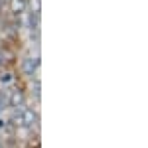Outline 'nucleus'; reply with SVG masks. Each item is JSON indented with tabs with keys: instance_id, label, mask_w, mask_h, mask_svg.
I'll list each match as a JSON object with an SVG mask.
<instances>
[{
	"instance_id": "obj_1",
	"label": "nucleus",
	"mask_w": 148,
	"mask_h": 148,
	"mask_svg": "<svg viewBox=\"0 0 148 148\" xmlns=\"http://www.w3.org/2000/svg\"><path fill=\"white\" fill-rule=\"evenodd\" d=\"M20 114H22V128H28L30 132L32 130H38V126H40V113L32 109V107H22L20 109Z\"/></svg>"
},
{
	"instance_id": "obj_2",
	"label": "nucleus",
	"mask_w": 148,
	"mask_h": 148,
	"mask_svg": "<svg viewBox=\"0 0 148 148\" xmlns=\"http://www.w3.org/2000/svg\"><path fill=\"white\" fill-rule=\"evenodd\" d=\"M26 101H28V95L22 87H14L12 91H8V107L10 109H22V107H26Z\"/></svg>"
},
{
	"instance_id": "obj_3",
	"label": "nucleus",
	"mask_w": 148,
	"mask_h": 148,
	"mask_svg": "<svg viewBox=\"0 0 148 148\" xmlns=\"http://www.w3.org/2000/svg\"><path fill=\"white\" fill-rule=\"evenodd\" d=\"M38 65H40V59H38V57H26V59L22 61V71H24V75L34 77L36 71H38Z\"/></svg>"
},
{
	"instance_id": "obj_4",
	"label": "nucleus",
	"mask_w": 148,
	"mask_h": 148,
	"mask_svg": "<svg viewBox=\"0 0 148 148\" xmlns=\"http://www.w3.org/2000/svg\"><path fill=\"white\" fill-rule=\"evenodd\" d=\"M10 6L14 14H22V12H26V0H12Z\"/></svg>"
},
{
	"instance_id": "obj_5",
	"label": "nucleus",
	"mask_w": 148,
	"mask_h": 148,
	"mask_svg": "<svg viewBox=\"0 0 148 148\" xmlns=\"http://www.w3.org/2000/svg\"><path fill=\"white\" fill-rule=\"evenodd\" d=\"M8 91H0V114L4 111H8Z\"/></svg>"
},
{
	"instance_id": "obj_6",
	"label": "nucleus",
	"mask_w": 148,
	"mask_h": 148,
	"mask_svg": "<svg viewBox=\"0 0 148 148\" xmlns=\"http://www.w3.org/2000/svg\"><path fill=\"white\" fill-rule=\"evenodd\" d=\"M32 89H34V97H36V101H40V81L36 79V83H34V87H32Z\"/></svg>"
},
{
	"instance_id": "obj_7",
	"label": "nucleus",
	"mask_w": 148,
	"mask_h": 148,
	"mask_svg": "<svg viewBox=\"0 0 148 148\" xmlns=\"http://www.w3.org/2000/svg\"><path fill=\"white\" fill-rule=\"evenodd\" d=\"M0 81H2V83H8V81H12V75L8 71H4V73L0 71Z\"/></svg>"
},
{
	"instance_id": "obj_8",
	"label": "nucleus",
	"mask_w": 148,
	"mask_h": 148,
	"mask_svg": "<svg viewBox=\"0 0 148 148\" xmlns=\"http://www.w3.org/2000/svg\"><path fill=\"white\" fill-rule=\"evenodd\" d=\"M0 148H4V142H2V140H0Z\"/></svg>"
}]
</instances>
